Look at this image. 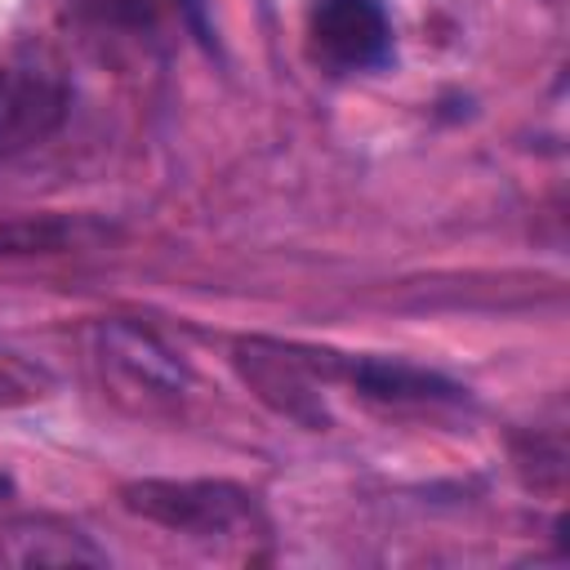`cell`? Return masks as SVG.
<instances>
[{"instance_id":"cell-7","label":"cell","mask_w":570,"mask_h":570,"mask_svg":"<svg viewBox=\"0 0 570 570\" xmlns=\"http://www.w3.org/2000/svg\"><path fill=\"white\" fill-rule=\"evenodd\" d=\"M338 374L370 401L383 405H432V401H459V387L445 383L441 374L414 370L405 361H374V356H352L338 365Z\"/></svg>"},{"instance_id":"cell-8","label":"cell","mask_w":570,"mask_h":570,"mask_svg":"<svg viewBox=\"0 0 570 570\" xmlns=\"http://www.w3.org/2000/svg\"><path fill=\"white\" fill-rule=\"evenodd\" d=\"M67 9L80 22L111 27V31H138L156 18V0H67Z\"/></svg>"},{"instance_id":"cell-2","label":"cell","mask_w":570,"mask_h":570,"mask_svg":"<svg viewBox=\"0 0 570 570\" xmlns=\"http://www.w3.org/2000/svg\"><path fill=\"white\" fill-rule=\"evenodd\" d=\"M71 107V89L62 62L40 49L22 45L0 58V156L31 151L49 142Z\"/></svg>"},{"instance_id":"cell-1","label":"cell","mask_w":570,"mask_h":570,"mask_svg":"<svg viewBox=\"0 0 570 570\" xmlns=\"http://www.w3.org/2000/svg\"><path fill=\"white\" fill-rule=\"evenodd\" d=\"M120 503L151 521L165 525L174 534H191V539H240L263 530V512L254 503L249 490L232 485V481H129L120 490Z\"/></svg>"},{"instance_id":"cell-5","label":"cell","mask_w":570,"mask_h":570,"mask_svg":"<svg viewBox=\"0 0 570 570\" xmlns=\"http://www.w3.org/2000/svg\"><path fill=\"white\" fill-rule=\"evenodd\" d=\"M102 365L116 370L134 392H147V396H178L187 387V370L183 361L151 334V330H138L129 321H111L102 325Z\"/></svg>"},{"instance_id":"cell-4","label":"cell","mask_w":570,"mask_h":570,"mask_svg":"<svg viewBox=\"0 0 570 570\" xmlns=\"http://www.w3.org/2000/svg\"><path fill=\"white\" fill-rule=\"evenodd\" d=\"M236 365L258 387V396L267 405H276L281 414H289L298 423H321V392H316L312 356H298L294 347L254 338V343L236 347Z\"/></svg>"},{"instance_id":"cell-9","label":"cell","mask_w":570,"mask_h":570,"mask_svg":"<svg viewBox=\"0 0 570 570\" xmlns=\"http://www.w3.org/2000/svg\"><path fill=\"white\" fill-rule=\"evenodd\" d=\"M4 499H13V481L0 472V503H4Z\"/></svg>"},{"instance_id":"cell-3","label":"cell","mask_w":570,"mask_h":570,"mask_svg":"<svg viewBox=\"0 0 570 570\" xmlns=\"http://www.w3.org/2000/svg\"><path fill=\"white\" fill-rule=\"evenodd\" d=\"M307 45L330 71H379L396 49L392 13L383 0H316L307 9Z\"/></svg>"},{"instance_id":"cell-6","label":"cell","mask_w":570,"mask_h":570,"mask_svg":"<svg viewBox=\"0 0 570 570\" xmlns=\"http://www.w3.org/2000/svg\"><path fill=\"white\" fill-rule=\"evenodd\" d=\"M102 561L107 552L71 525H53V521L0 525V566H102Z\"/></svg>"}]
</instances>
